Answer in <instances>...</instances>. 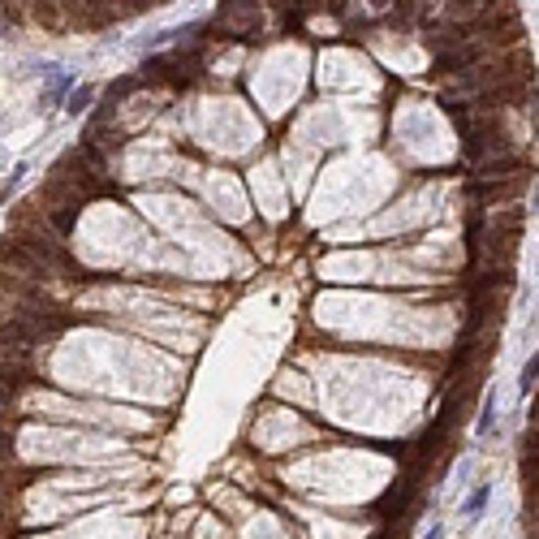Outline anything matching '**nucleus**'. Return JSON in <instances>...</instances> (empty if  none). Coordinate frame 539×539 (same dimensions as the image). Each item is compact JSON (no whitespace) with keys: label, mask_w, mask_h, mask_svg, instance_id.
I'll return each mask as SVG.
<instances>
[{"label":"nucleus","mask_w":539,"mask_h":539,"mask_svg":"<svg viewBox=\"0 0 539 539\" xmlns=\"http://www.w3.org/2000/svg\"><path fill=\"white\" fill-rule=\"evenodd\" d=\"M487 496H492V487H487V483H479V487H475V496L466 501V518H479V509L487 505Z\"/></svg>","instance_id":"obj_1"},{"label":"nucleus","mask_w":539,"mask_h":539,"mask_svg":"<svg viewBox=\"0 0 539 539\" xmlns=\"http://www.w3.org/2000/svg\"><path fill=\"white\" fill-rule=\"evenodd\" d=\"M492 415H496V393H487L483 397V415H479V436L492 431Z\"/></svg>","instance_id":"obj_2"},{"label":"nucleus","mask_w":539,"mask_h":539,"mask_svg":"<svg viewBox=\"0 0 539 539\" xmlns=\"http://www.w3.org/2000/svg\"><path fill=\"white\" fill-rule=\"evenodd\" d=\"M65 87H69V78H65V73H57V78H52V87H43V104H57Z\"/></svg>","instance_id":"obj_3"},{"label":"nucleus","mask_w":539,"mask_h":539,"mask_svg":"<svg viewBox=\"0 0 539 539\" xmlns=\"http://www.w3.org/2000/svg\"><path fill=\"white\" fill-rule=\"evenodd\" d=\"M87 104H91V87H82V91H73V95H69V108H73V113H82Z\"/></svg>","instance_id":"obj_4"},{"label":"nucleus","mask_w":539,"mask_h":539,"mask_svg":"<svg viewBox=\"0 0 539 539\" xmlns=\"http://www.w3.org/2000/svg\"><path fill=\"white\" fill-rule=\"evenodd\" d=\"M535 375H539V363L531 358V363L522 367V393H531V389H535Z\"/></svg>","instance_id":"obj_5"},{"label":"nucleus","mask_w":539,"mask_h":539,"mask_svg":"<svg viewBox=\"0 0 539 539\" xmlns=\"http://www.w3.org/2000/svg\"><path fill=\"white\" fill-rule=\"evenodd\" d=\"M440 535H445V531H440V526H431V531H427V535H423V539H440Z\"/></svg>","instance_id":"obj_6"}]
</instances>
